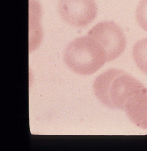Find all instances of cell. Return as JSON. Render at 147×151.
<instances>
[{
  "label": "cell",
  "instance_id": "obj_1",
  "mask_svg": "<svg viewBox=\"0 0 147 151\" xmlns=\"http://www.w3.org/2000/svg\"><path fill=\"white\" fill-rule=\"evenodd\" d=\"M93 90L103 104L121 110L125 109L127 102L134 95L147 91L140 81L118 69H110L98 76L93 83Z\"/></svg>",
  "mask_w": 147,
  "mask_h": 151
},
{
  "label": "cell",
  "instance_id": "obj_2",
  "mask_svg": "<svg viewBox=\"0 0 147 151\" xmlns=\"http://www.w3.org/2000/svg\"><path fill=\"white\" fill-rule=\"evenodd\" d=\"M64 60L71 70L84 76L94 73L107 62L103 47L88 35L69 43L64 50Z\"/></svg>",
  "mask_w": 147,
  "mask_h": 151
},
{
  "label": "cell",
  "instance_id": "obj_3",
  "mask_svg": "<svg viewBox=\"0 0 147 151\" xmlns=\"http://www.w3.org/2000/svg\"><path fill=\"white\" fill-rule=\"evenodd\" d=\"M87 35L94 39L103 47L107 61L117 59L126 48L125 35L114 22H101L89 31Z\"/></svg>",
  "mask_w": 147,
  "mask_h": 151
},
{
  "label": "cell",
  "instance_id": "obj_4",
  "mask_svg": "<svg viewBox=\"0 0 147 151\" xmlns=\"http://www.w3.org/2000/svg\"><path fill=\"white\" fill-rule=\"evenodd\" d=\"M58 11L66 24L84 27L92 22L97 15L95 0H59Z\"/></svg>",
  "mask_w": 147,
  "mask_h": 151
},
{
  "label": "cell",
  "instance_id": "obj_5",
  "mask_svg": "<svg viewBox=\"0 0 147 151\" xmlns=\"http://www.w3.org/2000/svg\"><path fill=\"white\" fill-rule=\"evenodd\" d=\"M124 110L132 122L140 128L147 129V91L131 97Z\"/></svg>",
  "mask_w": 147,
  "mask_h": 151
},
{
  "label": "cell",
  "instance_id": "obj_6",
  "mask_svg": "<svg viewBox=\"0 0 147 151\" xmlns=\"http://www.w3.org/2000/svg\"><path fill=\"white\" fill-rule=\"evenodd\" d=\"M133 58L140 70L147 75V38L138 41L133 46Z\"/></svg>",
  "mask_w": 147,
  "mask_h": 151
},
{
  "label": "cell",
  "instance_id": "obj_7",
  "mask_svg": "<svg viewBox=\"0 0 147 151\" xmlns=\"http://www.w3.org/2000/svg\"><path fill=\"white\" fill-rule=\"evenodd\" d=\"M136 18L139 25L147 32V0H141L138 5Z\"/></svg>",
  "mask_w": 147,
  "mask_h": 151
}]
</instances>
